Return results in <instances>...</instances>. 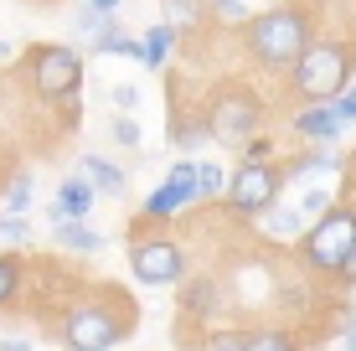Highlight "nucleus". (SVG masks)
I'll return each mask as SVG.
<instances>
[{"instance_id": "f257e3e1", "label": "nucleus", "mask_w": 356, "mask_h": 351, "mask_svg": "<svg viewBox=\"0 0 356 351\" xmlns=\"http://www.w3.org/2000/svg\"><path fill=\"white\" fill-rule=\"evenodd\" d=\"M305 47H310V16L300 6H274L248 21V52L268 67H294Z\"/></svg>"}, {"instance_id": "f03ea898", "label": "nucleus", "mask_w": 356, "mask_h": 351, "mask_svg": "<svg viewBox=\"0 0 356 351\" xmlns=\"http://www.w3.org/2000/svg\"><path fill=\"white\" fill-rule=\"evenodd\" d=\"M351 83V47L346 42H310L294 57V93L305 104H330Z\"/></svg>"}, {"instance_id": "7ed1b4c3", "label": "nucleus", "mask_w": 356, "mask_h": 351, "mask_svg": "<svg viewBox=\"0 0 356 351\" xmlns=\"http://www.w3.org/2000/svg\"><path fill=\"white\" fill-rule=\"evenodd\" d=\"M305 259L325 274H346V263L356 259V212L351 207H325L321 222L305 233Z\"/></svg>"}, {"instance_id": "20e7f679", "label": "nucleus", "mask_w": 356, "mask_h": 351, "mask_svg": "<svg viewBox=\"0 0 356 351\" xmlns=\"http://www.w3.org/2000/svg\"><path fill=\"white\" fill-rule=\"evenodd\" d=\"M259 124H264V104L253 99L248 88H222L207 104V119H202V129L217 145H248L259 135Z\"/></svg>"}, {"instance_id": "39448f33", "label": "nucleus", "mask_w": 356, "mask_h": 351, "mask_svg": "<svg viewBox=\"0 0 356 351\" xmlns=\"http://www.w3.org/2000/svg\"><path fill=\"white\" fill-rule=\"evenodd\" d=\"M83 83V57L72 47H36L31 52V88L42 99H72Z\"/></svg>"}, {"instance_id": "423d86ee", "label": "nucleus", "mask_w": 356, "mask_h": 351, "mask_svg": "<svg viewBox=\"0 0 356 351\" xmlns=\"http://www.w3.org/2000/svg\"><path fill=\"white\" fill-rule=\"evenodd\" d=\"M119 336H124V316L108 305H78L63 320V341L72 351H108Z\"/></svg>"}, {"instance_id": "0eeeda50", "label": "nucleus", "mask_w": 356, "mask_h": 351, "mask_svg": "<svg viewBox=\"0 0 356 351\" xmlns=\"http://www.w3.org/2000/svg\"><path fill=\"white\" fill-rule=\"evenodd\" d=\"M279 197V171L268 161H243V171L227 181V202L243 217H264Z\"/></svg>"}, {"instance_id": "6e6552de", "label": "nucleus", "mask_w": 356, "mask_h": 351, "mask_svg": "<svg viewBox=\"0 0 356 351\" xmlns=\"http://www.w3.org/2000/svg\"><path fill=\"white\" fill-rule=\"evenodd\" d=\"M129 269H134L140 284L165 289V284L181 279V248L170 243V238H140V243L129 248Z\"/></svg>"}, {"instance_id": "1a4fd4ad", "label": "nucleus", "mask_w": 356, "mask_h": 351, "mask_svg": "<svg viewBox=\"0 0 356 351\" xmlns=\"http://www.w3.org/2000/svg\"><path fill=\"white\" fill-rule=\"evenodd\" d=\"M186 202H196L191 161H176V165H170V181H165V186H155V197L145 202V217H150V222H161V217H176Z\"/></svg>"}, {"instance_id": "9d476101", "label": "nucleus", "mask_w": 356, "mask_h": 351, "mask_svg": "<svg viewBox=\"0 0 356 351\" xmlns=\"http://www.w3.org/2000/svg\"><path fill=\"white\" fill-rule=\"evenodd\" d=\"M93 202H98V191H93L83 176H72V181L57 186V202L47 207V217H52V222H78V217H88Z\"/></svg>"}, {"instance_id": "9b49d317", "label": "nucleus", "mask_w": 356, "mask_h": 351, "mask_svg": "<svg viewBox=\"0 0 356 351\" xmlns=\"http://www.w3.org/2000/svg\"><path fill=\"white\" fill-rule=\"evenodd\" d=\"M341 129H346V124L330 114V104H310V108H300V114H294V135H305V140H321V145H325V140H336Z\"/></svg>"}, {"instance_id": "f8f14e48", "label": "nucleus", "mask_w": 356, "mask_h": 351, "mask_svg": "<svg viewBox=\"0 0 356 351\" xmlns=\"http://www.w3.org/2000/svg\"><path fill=\"white\" fill-rule=\"evenodd\" d=\"M83 181H88L93 191H104V197H119V191H124V171H119L114 161H104V155H88V161H83Z\"/></svg>"}, {"instance_id": "ddd939ff", "label": "nucleus", "mask_w": 356, "mask_h": 351, "mask_svg": "<svg viewBox=\"0 0 356 351\" xmlns=\"http://www.w3.org/2000/svg\"><path fill=\"white\" fill-rule=\"evenodd\" d=\"M170 47H176V26H150L145 31V42H140V63H150V67H161L165 57H170Z\"/></svg>"}, {"instance_id": "4468645a", "label": "nucleus", "mask_w": 356, "mask_h": 351, "mask_svg": "<svg viewBox=\"0 0 356 351\" xmlns=\"http://www.w3.org/2000/svg\"><path fill=\"white\" fill-rule=\"evenodd\" d=\"M57 243L72 253H98L104 248V233H93L88 222H57Z\"/></svg>"}, {"instance_id": "2eb2a0df", "label": "nucleus", "mask_w": 356, "mask_h": 351, "mask_svg": "<svg viewBox=\"0 0 356 351\" xmlns=\"http://www.w3.org/2000/svg\"><path fill=\"white\" fill-rule=\"evenodd\" d=\"M93 52H114V57H140V42L134 36H124L119 26H104L93 36Z\"/></svg>"}, {"instance_id": "dca6fc26", "label": "nucleus", "mask_w": 356, "mask_h": 351, "mask_svg": "<svg viewBox=\"0 0 356 351\" xmlns=\"http://www.w3.org/2000/svg\"><path fill=\"white\" fill-rule=\"evenodd\" d=\"M191 181H196V197H217V191L227 186L217 161H191Z\"/></svg>"}, {"instance_id": "f3484780", "label": "nucleus", "mask_w": 356, "mask_h": 351, "mask_svg": "<svg viewBox=\"0 0 356 351\" xmlns=\"http://www.w3.org/2000/svg\"><path fill=\"white\" fill-rule=\"evenodd\" d=\"M243 351H294V341L284 331H253V336H243Z\"/></svg>"}, {"instance_id": "a211bd4d", "label": "nucleus", "mask_w": 356, "mask_h": 351, "mask_svg": "<svg viewBox=\"0 0 356 351\" xmlns=\"http://www.w3.org/2000/svg\"><path fill=\"white\" fill-rule=\"evenodd\" d=\"M6 212H10V217L31 212V176H16V181H10V191H6Z\"/></svg>"}, {"instance_id": "6ab92c4d", "label": "nucleus", "mask_w": 356, "mask_h": 351, "mask_svg": "<svg viewBox=\"0 0 356 351\" xmlns=\"http://www.w3.org/2000/svg\"><path fill=\"white\" fill-rule=\"evenodd\" d=\"M16 289H21V263L0 253V305H10V300H16Z\"/></svg>"}, {"instance_id": "aec40b11", "label": "nucleus", "mask_w": 356, "mask_h": 351, "mask_svg": "<svg viewBox=\"0 0 356 351\" xmlns=\"http://www.w3.org/2000/svg\"><path fill=\"white\" fill-rule=\"evenodd\" d=\"M264 222H268V233H300V212H284V207H268L264 212Z\"/></svg>"}, {"instance_id": "412c9836", "label": "nucleus", "mask_w": 356, "mask_h": 351, "mask_svg": "<svg viewBox=\"0 0 356 351\" xmlns=\"http://www.w3.org/2000/svg\"><path fill=\"white\" fill-rule=\"evenodd\" d=\"M330 114H336L341 124H351V119H356V88H341L336 99H330Z\"/></svg>"}, {"instance_id": "4be33fe9", "label": "nucleus", "mask_w": 356, "mask_h": 351, "mask_svg": "<svg viewBox=\"0 0 356 351\" xmlns=\"http://www.w3.org/2000/svg\"><path fill=\"white\" fill-rule=\"evenodd\" d=\"M114 140H119V145H129V150H134V145H140V124H134L129 114H119V119H114Z\"/></svg>"}, {"instance_id": "5701e85b", "label": "nucleus", "mask_w": 356, "mask_h": 351, "mask_svg": "<svg viewBox=\"0 0 356 351\" xmlns=\"http://www.w3.org/2000/svg\"><path fill=\"white\" fill-rule=\"evenodd\" d=\"M0 238L6 243H26V222L21 217H0Z\"/></svg>"}, {"instance_id": "b1692460", "label": "nucleus", "mask_w": 356, "mask_h": 351, "mask_svg": "<svg viewBox=\"0 0 356 351\" xmlns=\"http://www.w3.org/2000/svg\"><path fill=\"white\" fill-rule=\"evenodd\" d=\"M207 351H243V336H238V331H222V336H212V341H207Z\"/></svg>"}, {"instance_id": "393cba45", "label": "nucleus", "mask_w": 356, "mask_h": 351, "mask_svg": "<svg viewBox=\"0 0 356 351\" xmlns=\"http://www.w3.org/2000/svg\"><path fill=\"white\" fill-rule=\"evenodd\" d=\"M78 26L88 31V36H98V31H104V16H98V10H88V6H83V10H78Z\"/></svg>"}, {"instance_id": "a878e982", "label": "nucleus", "mask_w": 356, "mask_h": 351, "mask_svg": "<svg viewBox=\"0 0 356 351\" xmlns=\"http://www.w3.org/2000/svg\"><path fill=\"white\" fill-rule=\"evenodd\" d=\"M330 207V191H305V212H325Z\"/></svg>"}, {"instance_id": "bb28decb", "label": "nucleus", "mask_w": 356, "mask_h": 351, "mask_svg": "<svg viewBox=\"0 0 356 351\" xmlns=\"http://www.w3.org/2000/svg\"><path fill=\"white\" fill-rule=\"evenodd\" d=\"M114 104H119V108H129V114H134V108H140V93H134V88H114Z\"/></svg>"}, {"instance_id": "cd10ccee", "label": "nucleus", "mask_w": 356, "mask_h": 351, "mask_svg": "<svg viewBox=\"0 0 356 351\" xmlns=\"http://www.w3.org/2000/svg\"><path fill=\"white\" fill-rule=\"evenodd\" d=\"M83 6H88V10H98V16H108V10H114L119 0H83Z\"/></svg>"}, {"instance_id": "c85d7f7f", "label": "nucleus", "mask_w": 356, "mask_h": 351, "mask_svg": "<svg viewBox=\"0 0 356 351\" xmlns=\"http://www.w3.org/2000/svg\"><path fill=\"white\" fill-rule=\"evenodd\" d=\"M0 351H31L26 341H0Z\"/></svg>"}, {"instance_id": "c756f323", "label": "nucleus", "mask_w": 356, "mask_h": 351, "mask_svg": "<svg viewBox=\"0 0 356 351\" xmlns=\"http://www.w3.org/2000/svg\"><path fill=\"white\" fill-rule=\"evenodd\" d=\"M346 279H356V259H351V263H346Z\"/></svg>"}]
</instances>
